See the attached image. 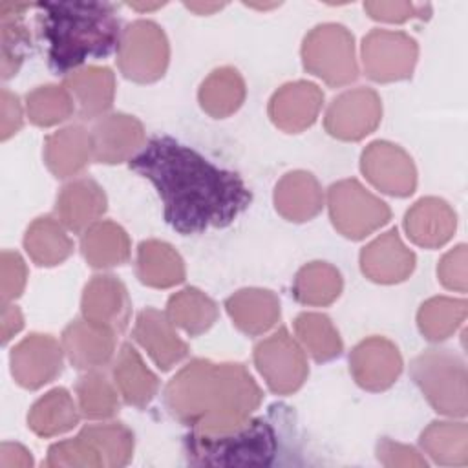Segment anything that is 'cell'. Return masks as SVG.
Wrapping results in <instances>:
<instances>
[{
    "mask_svg": "<svg viewBox=\"0 0 468 468\" xmlns=\"http://www.w3.org/2000/svg\"><path fill=\"white\" fill-rule=\"evenodd\" d=\"M377 457L384 466L395 468H422L426 466L424 457L419 455V452L411 446L395 442L391 439H380V442L377 444Z\"/></svg>",
    "mask_w": 468,
    "mask_h": 468,
    "instance_id": "cell-46",
    "label": "cell"
},
{
    "mask_svg": "<svg viewBox=\"0 0 468 468\" xmlns=\"http://www.w3.org/2000/svg\"><path fill=\"white\" fill-rule=\"evenodd\" d=\"M302 346L316 362H327L342 353V338L333 322L322 313H302L294 320Z\"/></svg>",
    "mask_w": 468,
    "mask_h": 468,
    "instance_id": "cell-38",
    "label": "cell"
},
{
    "mask_svg": "<svg viewBox=\"0 0 468 468\" xmlns=\"http://www.w3.org/2000/svg\"><path fill=\"white\" fill-rule=\"evenodd\" d=\"M113 380L124 402L144 408L157 393L159 380L132 344H122L113 362Z\"/></svg>",
    "mask_w": 468,
    "mask_h": 468,
    "instance_id": "cell-27",
    "label": "cell"
},
{
    "mask_svg": "<svg viewBox=\"0 0 468 468\" xmlns=\"http://www.w3.org/2000/svg\"><path fill=\"white\" fill-rule=\"evenodd\" d=\"M132 9H137V11H152V9H157L161 7L163 4H128Z\"/></svg>",
    "mask_w": 468,
    "mask_h": 468,
    "instance_id": "cell-51",
    "label": "cell"
},
{
    "mask_svg": "<svg viewBox=\"0 0 468 468\" xmlns=\"http://www.w3.org/2000/svg\"><path fill=\"white\" fill-rule=\"evenodd\" d=\"M466 318V302L463 298L435 296L426 300L419 313L417 324L426 340L441 342L452 336Z\"/></svg>",
    "mask_w": 468,
    "mask_h": 468,
    "instance_id": "cell-37",
    "label": "cell"
},
{
    "mask_svg": "<svg viewBox=\"0 0 468 468\" xmlns=\"http://www.w3.org/2000/svg\"><path fill=\"white\" fill-rule=\"evenodd\" d=\"M79 410L86 419L102 420L119 411V397L110 380L97 371H88L75 386Z\"/></svg>",
    "mask_w": 468,
    "mask_h": 468,
    "instance_id": "cell-41",
    "label": "cell"
},
{
    "mask_svg": "<svg viewBox=\"0 0 468 468\" xmlns=\"http://www.w3.org/2000/svg\"><path fill=\"white\" fill-rule=\"evenodd\" d=\"M24 325V316L16 305L4 303L2 307V342L7 344Z\"/></svg>",
    "mask_w": 468,
    "mask_h": 468,
    "instance_id": "cell-49",
    "label": "cell"
},
{
    "mask_svg": "<svg viewBox=\"0 0 468 468\" xmlns=\"http://www.w3.org/2000/svg\"><path fill=\"white\" fill-rule=\"evenodd\" d=\"M225 309L234 325L250 336L267 333L280 320V300L269 289H239L227 298Z\"/></svg>",
    "mask_w": 468,
    "mask_h": 468,
    "instance_id": "cell-25",
    "label": "cell"
},
{
    "mask_svg": "<svg viewBox=\"0 0 468 468\" xmlns=\"http://www.w3.org/2000/svg\"><path fill=\"white\" fill-rule=\"evenodd\" d=\"M93 161L115 165L132 159L144 144V128L128 113L102 115L91 128Z\"/></svg>",
    "mask_w": 468,
    "mask_h": 468,
    "instance_id": "cell-15",
    "label": "cell"
},
{
    "mask_svg": "<svg viewBox=\"0 0 468 468\" xmlns=\"http://www.w3.org/2000/svg\"><path fill=\"white\" fill-rule=\"evenodd\" d=\"M382 102L371 88H353L340 93L325 112V130L342 141H360L380 122Z\"/></svg>",
    "mask_w": 468,
    "mask_h": 468,
    "instance_id": "cell-11",
    "label": "cell"
},
{
    "mask_svg": "<svg viewBox=\"0 0 468 468\" xmlns=\"http://www.w3.org/2000/svg\"><path fill=\"white\" fill-rule=\"evenodd\" d=\"M274 207L278 214L289 221H309L324 207L322 186L309 172H289L274 188Z\"/></svg>",
    "mask_w": 468,
    "mask_h": 468,
    "instance_id": "cell-26",
    "label": "cell"
},
{
    "mask_svg": "<svg viewBox=\"0 0 468 468\" xmlns=\"http://www.w3.org/2000/svg\"><path fill=\"white\" fill-rule=\"evenodd\" d=\"M64 88L71 93L82 119L104 115L115 97V75L106 66L79 68L66 75Z\"/></svg>",
    "mask_w": 468,
    "mask_h": 468,
    "instance_id": "cell-24",
    "label": "cell"
},
{
    "mask_svg": "<svg viewBox=\"0 0 468 468\" xmlns=\"http://www.w3.org/2000/svg\"><path fill=\"white\" fill-rule=\"evenodd\" d=\"M80 435L93 444L108 468L124 466L133 455V433L122 422L86 426Z\"/></svg>",
    "mask_w": 468,
    "mask_h": 468,
    "instance_id": "cell-39",
    "label": "cell"
},
{
    "mask_svg": "<svg viewBox=\"0 0 468 468\" xmlns=\"http://www.w3.org/2000/svg\"><path fill=\"white\" fill-rule=\"evenodd\" d=\"M344 282L336 267L325 261L303 265L292 282V296L303 305H329L342 292Z\"/></svg>",
    "mask_w": 468,
    "mask_h": 468,
    "instance_id": "cell-34",
    "label": "cell"
},
{
    "mask_svg": "<svg viewBox=\"0 0 468 468\" xmlns=\"http://www.w3.org/2000/svg\"><path fill=\"white\" fill-rule=\"evenodd\" d=\"M55 208L66 229L82 232L106 212V194L93 179L80 177L58 192Z\"/></svg>",
    "mask_w": 468,
    "mask_h": 468,
    "instance_id": "cell-23",
    "label": "cell"
},
{
    "mask_svg": "<svg viewBox=\"0 0 468 468\" xmlns=\"http://www.w3.org/2000/svg\"><path fill=\"white\" fill-rule=\"evenodd\" d=\"M79 411L68 389L55 388L31 406L27 426L40 437H55L79 424Z\"/></svg>",
    "mask_w": 468,
    "mask_h": 468,
    "instance_id": "cell-31",
    "label": "cell"
},
{
    "mask_svg": "<svg viewBox=\"0 0 468 468\" xmlns=\"http://www.w3.org/2000/svg\"><path fill=\"white\" fill-rule=\"evenodd\" d=\"M349 369L355 382L367 391L388 389L402 371V356L397 346L384 336H369L356 344L349 355Z\"/></svg>",
    "mask_w": 468,
    "mask_h": 468,
    "instance_id": "cell-14",
    "label": "cell"
},
{
    "mask_svg": "<svg viewBox=\"0 0 468 468\" xmlns=\"http://www.w3.org/2000/svg\"><path fill=\"white\" fill-rule=\"evenodd\" d=\"M22 106L15 93L2 90V139H9L22 126Z\"/></svg>",
    "mask_w": 468,
    "mask_h": 468,
    "instance_id": "cell-47",
    "label": "cell"
},
{
    "mask_svg": "<svg viewBox=\"0 0 468 468\" xmlns=\"http://www.w3.org/2000/svg\"><path fill=\"white\" fill-rule=\"evenodd\" d=\"M37 24L48 46L49 68L71 73L88 58L108 57L121 40V24L108 2H40Z\"/></svg>",
    "mask_w": 468,
    "mask_h": 468,
    "instance_id": "cell-3",
    "label": "cell"
},
{
    "mask_svg": "<svg viewBox=\"0 0 468 468\" xmlns=\"http://www.w3.org/2000/svg\"><path fill=\"white\" fill-rule=\"evenodd\" d=\"M24 247L29 258L42 267L62 263L73 250L64 227L51 216L37 218L24 234Z\"/></svg>",
    "mask_w": 468,
    "mask_h": 468,
    "instance_id": "cell-32",
    "label": "cell"
},
{
    "mask_svg": "<svg viewBox=\"0 0 468 468\" xmlns=\"http://www.w3.org/2000/svg\"><path fill=\"white\" fill-rule=\"evenodd\" d=\"M360 269L371 282L399 283L415 269V254L402 243L399 232L391 229L362 249Z\"/></svg>",
    "mask_w": 468,
    "mask_h": 468,
    "instance_id": "cell-19",
    "label": "cell"
},
{
    "mask_svg": "<svg viewBox=\"0 0 468 468\" xmlns=\"http://www.w3.org/2000/svg\"><path fill=\"white\" fill-rule=\"evenodd\" d=\"M62 346L51 335L33 333L18 342L9 355L11 375L26 389H38L62 371Z\"/></svg>",
    "mask_w": 468,
    "mask_h": 468,
    "instance_id": "cell-13",
    "label": "cell"
},
{
    "mask_svg": "<svg viewBox=\"0 0 468 468\" xmlns=\"http://www.w3.org/2000/svg\"><path fill=\"white\" fill-rule=\"evenodd\" d=\"M80 309L86 320L121 333L130 322L132 303L121 280L112 274H97L84 287Z\"/></svg>",
    "mask_w": 468,
    "mask_h": 468,
    "instance_id": "cell-16",
    "label": "cell"
},
{
    "mask_svg": "<svg viewBox=\"0 0 468 468\" xmlns=\"http://www.w3.org/2000/svg\"><path fill=\"white\" fill-rule=\"evenodd\" d=\"M413 382L430 406L446 417H464L468 410L466 366L450 349H426L410 366Z\"/></svg>",
    "mask_w": 468,
    "mask_h": 468,
    "instance_id": "cell-5",
    "label": "cell"
},
{
    "mask_svg": "<svg viewBox=\"0 0 468 468\" xmlns=\"http://www.w3.org/2000/svg\"><path fill=\"white\" fill-rule=\"evenodd\" d=\"M188 463L210 466H267L278 450L276 431L265 419H249L229 433L192 431L185 442Z\"/></svg>",
    "mask_w": 468,
    "mask_h": 468,
    "instance_id": "cell-4",
    "label": "cell"
},
{
    "mask_svg": "<svg viewBox=\"0 0 468 468\" xmlns=\"http://www.w3.org/2000/svg\"><path fill=\"white\" fill-rule=\"evenodd\" d=\"M174 327L176 325L168 320V316L154 307L143 309L135 318V342L163 371L174 367L188 355L186 342L176 333Z\"/></svg>",
    "mask_w": 468,
    "mask_h": 468,
    "instance_id": "cell-18",
    "label": "cell"
},
{
    "mask_svg": "<svg viewBox=\"0 0 468 468\" xmlns=\"http://www.w3.org/2000/svg\"><path fill=\"white\" fill-rule=\"evenodd\" d=\"M364 9L373 20L400 24L410 18H424L422 13H428L430 5H417L411 2H366Z\"/></svg>",
    "mask_w": 468,
    "mask_h": 468,
    "instance_id": "cell-45",
    "label": "cell"
},
{
    "mask_svg": "<svg viewBox=\"0 0 468 468\" xmlns=\"http://www.w3.org/2000/svg\"><path fill=\"white\" fill-rule=\"evenodd\" d=\"M80 250L84 260L95 269L117 267L130 258V238L121 225L113 221H97L84 230Z\"/></svg>",
    "mask_w": 468,
    "mask_h": 468,
    "instance_id": "cell-29",
    "label": "cell"
},
{
    "mask_svg": "<svg viewBox=\"0 0 468 468\" xmlns=\"http://www.w3.org/2000/svg\"><path fill=\"white\" fill-rule=\"evenodd\" d=\"M27 278V269L24 260L13 252H2V303H9L11 300L18 298L24 291Z\"/></svg>",
    "mask_w": 468,
    "mask_h": 468,
    "instance_id": "cell-44",
    "label": "cell"
},
{
    "mask_svg": "<svg viewBox=\"0 0 468 468\" xmlns=\"http://www.w3.org/2000/svg\"><path fill=\"white\" fill-rule=\"evenodd\" d=\"M366 179L384 194L406 197L417 186V170L411 157L389 141H373L360 155Z\"/></svg>",
    "mask_w": 468,
    "mask_h": 468,
    "instance_id": "cell-12",
    "label": "cell"
},
{
    "mask_svg": "<svg viewBox=\"0 0 468 468\" xmlns=\"http://www.w3.org/2000/svg\"><path fill=\"white\" fill-rule=\"evenodd\" d=\"M322 102L324 93L314 82H287L271 97L269 117L280 130L298 133L316 121Z\"/></svg>",
    "mask_w": 468,
    "mask_h": 468,
    "instance_id": "cell-17",
    "label": "cell"
},
{
    "mask_svg": "<svg viewBox=\"0 0 468 468\" xmlns=\"http://www.w3.org/2000/svg\"><path fill=\"white\" fill-rule=\"evenodd\" d=\"M26 112L33 124L53 126L75 112V101L64 86L46 84L26 95Z\"/></svg>",
    "mask_w": 468,
    "mask_h": 468,
    "instance_id": "cell-40",
    "label": "cell"
},
{
    "mask_svg": "<svg viewBox=\"0 0 468 468\" xmlns=\"http://www.w3.org/2000/svg\"><path fill=\"white\" fill-rule=\"evenodd\" d=\"M46 466L49 468H101L104 466L99 452L80 433L75 439L49 446Z\"/></svg>",
    "mask_w": 468,
    "mask_h": 468,
    "instance_id": "cell-42",
    "label": "cell"
},
{
    "mask_svg": "<svg viewBox=\"0 0 468 468\" xmlns=\"http://www.w3.org/2000/svg\"><path fill=\"white\" fill-rule=\"evenodd\" d=\"M303 68L329 86H346L358 77L355 38L342 24L313 27L302 44Z\"/></svg>",
    "mask_w": 468,
    "mask_h": 468,
    "instance_id": "cell-6",
    "label": "cell"
},
{
    "mask_svg": "<svg viewBox=\"0 0 468 468\" xmlns=\"http://www.w3.org/2000/svg\"><path fill=\"white\" fill-rule=\"evenodd\" d=\"M91 159V133L80 124L60 128L49 133L44 141L46 166L58 179L77 176Z\"/></svg>",
    "mask_w": 468,
    "mask_h": 468,
    "instance_id": "cell-22",
    "label": "cell"
},
{
    "mask_svg": "<svg viewBox=\"0 0 468 468\" xmlns=\"http://www.w3.org/2000/svg\"><path fill=\"white\" fill-rule=\"evenodd\" d=\"M130 168L155 186L165 221L185 236L230 225L252 197L236 172L165 135L152 137L130 159Z\"/></svg>",
    "mask_w": 468,
    "mask_h": 468,
    "instance_id": "cell-1",
    "label": "cell"
},
{
    "mask_svg": "<svg viewBox=\"0 0 468 468\" xmlns=\"http://www.w3.org/2000/svg\"><path fill=\"white\" fill-rule=\"evenodd\" d=\"M33 464L31 453L15 442H4L0 448V466L2 468H27Z\"/></svg>",
    "mask_w": 468,
    "mask_h": 468,
    "instance_id": "cell-48",
    "label": "cell"
},
{
    "mask_svg": "<svg viewBox=\"0 0 468 468\" xmlns=\"http://www.w3.org/2000/svg\"><path fill=\"white\" fill-rule=\"evenodd\" d=\"M417 57V42L402 31L373 29L362 40L364 71L377 82H393L411 77Z\"/></svg>",
    "mask_w": 468,
    "mask_h": 468,
    "instance_id": "cell-10",
    "label": "cell"
},
{
    "mask_svg": "<svg viewBox=\"0 0 468 468\" xmlns=\"http://www.w3.org/2000/svg\"><path fill=\"white\" fill-rule=\"evenodd\" d=\"M170 46L165 31L152 20L128 24L117 46V64L121 73L133 82H154L168 68Z\"/></svg>",
    "mask_w": 468,
    "mask_h": 468,
    "instance_id": "cell-7",
    "label": "cell"
},
{
    "mask_svg": "<svg viewBox=\"0 0 468 468\" xmlns=\"http://www.w3.org/2000/svg\"><path fill=\"white\" fill-rule=\"evenodd\" d=\"M135 272L141 283L168 289L185 280V263L172 245L159 239H146L139 243Z\"/></svg>",
    "mask_w": 468,
    "mask_h": 468,
    "instance_id": "cell-28",
    "label": "cell"
},
{
    "mask_svg": "<svg viewBox=\"0 0 468 468\" xmlns=\"http://www.w3.org/2000/svg\"><path fill=\"white\" fill-rule=\"evenodd\" d=\"M62 349L77 369L106 366L115 351V333L90 320H75L62 333Z\"/></svg>",
    "mask_w": 468,
    "mask_h": 468,
    "instance_id": "cell-20",
    "label": "cell"
},
{
    "mask_svg": "<svg viewBox=\"0 0 468 468\" xmlns=\"http://www.w3.org/2000/svg\"><path fill=\"white\" fill-rule=\"evenodd\" d=\"M165 404L174 419L192 431L218 435L243 426L263 395L245 366L190 360L165 388Z\"/></svg>",
    "mask_w": 468,
    "mask_h": 468,
    "instance_id": "cell-2",
    "label": "cell"
},
{
    "mask_svg": "<svg viewBox=\"0 0 468 468\" xmlns=\"http://www.w3.org/2000/svg\"><path fill=\"white\" fill-rule=\"evenodd\" d=\"M327 207L335 229L349 239L369 236L386 225L391 216L389 207L366 190L356 179H344L331 185Z\"/></svg>",
    "mask_w": 468,
    "mask_h": 468,
    "instance_id": "cell-8",
    "label": "cell"
},
{
    "mask_svg": "<svg viewBox=\"0 0 468 468\" xmlns=\"http://www.w3.org/2000/svg\"><path fill=\"white\" fill-rule=\"evenodd\" d=\"M254 364L269 389L278 395L294 393L309 375L302 346L283 327L256 344Z\"/></svg>",
    "mask_w": 468,
    "mask_h": 468,
    "instance_id": "cell-9",
    "label": "cell"
},
{
    "mask_svg": "<svg viewBox=\"0 0 468 468\" xmlns=\"http://www.w3.org/2000/svg\"><path fill=\"white\" fill-rule=\"evenodd\" d=\"M29 4H9L0 5L2 22V79L16 75L31 44V35L22 16L29 9Z\"/></svg>",
    "mask_w": 468,
    "mask_h": 468,
    "instance_id": "cell-36",
    "label": "cell"
},
{
    "mask_svg": "<svg viewBox=\"0 0 468 468\" xmlns=\"http://www.w3.org/2000/svg\"><path fill=\"white\" fill-rule=\"evenodd\" d=\"M422 450L439 464H468V426L464 422L435 420L420 433Z\"/></svg>",
    "mask_w": 468,
    "mask_h": 468,
    "instance_id": "cell-35",
    "label": "cell"
},
{
    "mask_svg": "<svg viewBox=\"0 0 468 468\" xmlns=\"http://www.w3.org/2000/svg\"><path fill=\"white\" fill-rule=\"evenodd\" d=\"M168 320L190 336L208 331L218 320V305L196 287L181 289L166 303Z\"/></svg>",
    "mask_w": 468,
    "mask_h": 468,
    "instance_id": "cell-33",
    "label": "cell"
},
{
    "mask_svg": "<svg viewBox=\"0 0 468 468\" xmlns=\"http://www.w3.org/2000/svg\"><path fill=\"white\" fill-rule=\"evenodd\" d=\"M466 261H468V252L466 245H457L450 252H446L437 267V276L441 283L446 289L464 292L466 291Z\"/></svg>",
    "mask_w": 468,
    "mask_h": 468,
    "instance_id": "cell-43",
    "label": "cell"
},
{
    "mask_svg": "<svg viewBox=\"0 0 468 468\" xmlns=\"http://www.w3.org/2000/svg\"><path fill=\"white\" fill-rule=\"evenodd\" d=\"M245 80L236 68L223 66L214 69L199 86L197 99L201 108L216 119L232 115L245 101Z\"/></svg>",
    "mask_w": 468,
    "mask_h": 468,
    "instance_id": "cell-30",
    "label": "cell"
},
{
    "mask_svg": "<svg viewBox=\"0 0 468 468\" xmlns=\"http://www.w3.org/2000/svg\"><path fill=\"white\" fill-rule=\"evenodd\" d=\"M457 227L453 208L439 197L419 199L404 216L408 238L424 249H437L452 239Z\"/></svg>",
    "mask_w": 468,
    "mask_h": 468,
    "instance_id": "cell-21",
    "label": "cell"
},
{
    "mask_svg": "<svg viewBox=\"0 0 468 468\" xmlns=\"http://www.w3.org/2000/svg\"><path fill=\"white\" fill-rule=\"evenodd\" d=\"M185 5L192 11H196L197 15H210V13L223 7V4H207V2L205 4L203 2H190V4H185Z\"/></svg>",
    "mask_w": 468,
    "mask_h": 468,
    "instance_id": "cell-50",
    "label": "cell"
}]
</instances>
